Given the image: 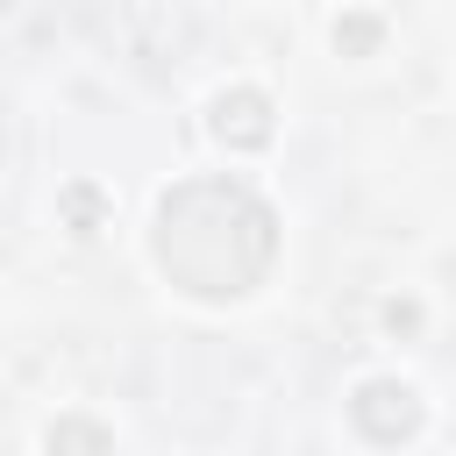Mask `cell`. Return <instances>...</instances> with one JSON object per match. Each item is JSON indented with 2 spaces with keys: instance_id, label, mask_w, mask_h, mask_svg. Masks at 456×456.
Wrapping results in <instances>:
<instances>
[{
  "instance_id": "6da1fadb",
  "label": "cell",
  "mask_w": 456,
  "mask_h": 456,
  "mask_svg": "<svg viewBox=\"0 0 456 456\" xmlns=\"http://www.w3.org/2000/svg\"><path fill=\"white\" fill-rule=\"evenodd\" d=\"M278 249L271 207L235 178H192L157 207V264L192 299H242Z\"/></svg>"
},
{
  "instance_id": "277c9868",
  "label": "cell",
  "mask_w": 456,
  "mask_h": 456,
  "mask_svg": "<svg viewBox=\"0 0 456 456\" xmlns=\"http://www.w3.org/2000/svg\"><path fill=\"white\" fill-rule=\"evenodd\" d=\"M50 456H107V435L93 420H57L50 428Z\"/></svg>"
},
{
  "instance_id": "3957f363",
  "label": "cell",
  "mask_w": 456,
  "mask_h": 456,
  "mask_svg": "<svg viewBox=\"0 0 456 456\" xmlns=\"http://www.w3.org/2000/svg\"><path fill=\"white\" fill-rule=\"evenodd\" d=\"M214 135L256 150V142L271 135V107H264V93H221V107H214Z\"/></svg>"
},
{
  "instance_id": "7a4b0ae2",
  "label": "cell",
  "mask_w": 456,
  "mask_h": 456,
  "mask_svg": "<svg viewBox=\"0 0 456 456\" xmlns=\"http://www.w3.org/2000/svg\"><path fill=\"white\" fill-rule=\"evenodd\" d=\"M349 413H356V428L370 435V442H406L413 428H420V399L406 392V385H363L356 399H349Z\"/></svg>"
}]
</instances>
